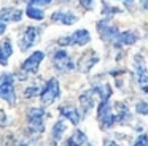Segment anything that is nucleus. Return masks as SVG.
Returning a JSON list of instances; mask_svg holds the SVG:
<instances>
[{"label":"nucleus","instance_id":"a211bd4d","mask_svg":"<svg viewBox=\"0 0 148 146\" xmlns=\"http://www.w3.org/2000/svg\"><path fill=\"white\" fill-rule=\"evenodd\" d=\"M65 132V124L62 122V121H59V122L54 124V127H53V143H56L58 145V141L61 140L62 133Z\"/></svg>","mask_w":148,"mask_h":146},{"label":"nucleus","instance_id":"4468645a","mask_svg":"<svg viewBox=\"0 0 148 146\" xmlns=\"http://www.w3.org/2000/svg\"><path fill=\"white\" fill-rule=\"evenodd\" d=\"M59 111H61L62 116L67 117L72 124H75V126H77V124L80 122V119H81V114L78 113L73 106H61V110H59Z\"/></svg>","mask_w":148,"mask_h":146},{"label":"nucleus","instance_id":"4be33fe9","mask_svg":"<svg viewBox=\"0 0 148 146\" xmlns=\"http://www.w3.org/2000/svg\"><path fill=\"white\" fill-rule=\"evenodd\" d=\"M135 111H137L138 114H148V103L138 102V103L135 105Z\"/></svg>","mask_w":148,"mask_h":146},{"label":"nucleus","instance_id":"dca6fc26","mask_svg":"<svg viewBox=\"0 0 148 146\" xmlns=\"http://www.w3.org/2000/svg\"><path fill=\"white\" fill-rule=\"evenodd\" d=\"M137 40V35L132 32H121L118 37L115 38V46H123V44H132Z\"/></svg>","mask_w":148,"mask_h":146},{"label":"nucleus","instance_id":"423d86ee","mask_svg":"<svg viewBox=\"0 0 148 146\" xmlns=\"http://www.w3.org/2000/svg\"><path fill=\"white\" fill-rule=\"evenodd\" d=\"M53 62H54V68L61 73L73 70V62H72V59L69 57V54L65 51H56L53 54Z\"/></svg>","mask_w":148,"mask_h":146},{"label":"nucleus","instance_id":"7c9ffc66","mask_svg":"<svg viewBox=\"0 0 148 146\" xmlns=\"http://www.w3.org/2000/svg\"><path fill=\"white\" fill-rule=\"evenodd\" d=\"M126 2H131V0H126Z\"/></svg>","mask_w":148,"mask_h":146},{"label":"nucleus","instance_id":"f257e3e1","mask_svg":"<svg viewBox=\"0 0 148 146\" xmlns=\"http://www.w3.org/2000/svg\"><path fill=\"white\" fill-rule=\"evenodd\" d=\"M0 98L8 103H14V78L10 73H3L0 76Z\"/></svg>","mask_w":148,"mask_h":146},{"label":"nucleus","instance_id":"6ab92c4d","mask_svg":"<svg viewBox=\"0 0 148 146\" xmlns=\"http://www.w3.org/2000/svg\"><path fill=\"white\" fill-rule=\"evenodd\" d=\"M137 75H138V83L142 84V89H143V92H148V75L147 72L143 70V67L142 65H137Z\"/></svg>","mask_w":148,"mask_h":146},{"label":"nucleus","instance_id":"c85d7f7f","mask_svg":"<svg viewBox=\"0 0 148 146\" xmlns=\"http://www.w3.org/2000/svg\"><path fill=\"white\" fill-rule=\"evenodd\" d=\"M142 5H143L145 10H148V0H142Z\"/></svg>","mask_w":148,"mask_h":146},{"label":"nucleus","instance_id":"20e7f679","mask_svg":"<svg viewBox=\"0 0 148 146\" xmlns=\"http://www.w3.org/2000/svg\"><path fill=\"white\" fill-rule=\"evenodd\" d=\"M97 117H99V122L102 129H110L116 122L115 114L112 113V106H110L108 102H100L99 108H97Z\"/></svg>","mask_w":148,"mask_h":146},{"label":"nucleus","instance_id":"39448f33","mask_svg":"<svg viewBox=\"0 0 148 146\" xmlns=\"http://www.w3.org/2000/svg\"><path fill=\"white\" fill-rule=\"evenodd\" d=\"M27 119H29V126L34 132L40 133L45 130V111H43V108H32L29 111Z\"/></svg>","mask_w":148,"mask_h":146},{"label":"nucleus","instance_id":"b1692460","mask_svg":"<svg viewBox=\"0 0 148 146\" xmlns=\"http://www.w3.org/2000/svg\"><path fill=\"white\" fill-rule=\"evenodd\" d=\"M37 94H38V89H37L35 86H32V87H27L26 92H24V95H26V97H34V95H37Z\"/></svg>","mask_w":148,"mask_h":146},{"label":"nucleus","instance_id":"bb28decb","mask_svg":"<svg viewBox=\"0 0 148 146\" xmlns=\"http://www.w3.org/2000/svg\"><path fill=\"white\" fill-rule=\"evenodd\" d=\"M5 29H7V25H5V22H2V21H0V35H2V33L5 32Z\"/></svg>","mask_w":148,"mask_h":146},{"label":"nucleus","instance_id":"f3484780","mask_svg":"<svg viewBox=\"0 0 148 146\" xmlns=\"http://www.w3.org/2000/svg\"><path fill=\"white\" fill-rule=\"evenodd\" d=\"M116 110H118V113L115 114V119H116V122H119V124H124V122H127L129 121V111H127V106H126L124 103H116Z\"/></svg>","mask_w":148,"mask_h":146},{"label":"nucleus","instance_id":"2eb2a0df","mask_svg":"<svg viewBox=\"0 0 148 146\" xmlns=\"http://www.w3.org/2000/svg\"><path fill=\"white\" fill-rule=\"evenodd\" d=\"M11 54H13V48H11L10 40L2 41V43H0V63H2V65H7Z\"/></svg>","mask_w":148,"mask_h":146},{"label":"nucleus","instance_id":"f8f14e48","mask_svg":"<svg viewBox=\"0 0 148 146\" xmlns=\"http://www.w3.org/2000/svg\"><path fill=\"white\" fill-rule=\"evenodd\" d=\"M65 146H94V145H91L89 140L86 138V135L81 130H75L73 135L67 140Z\"/></svg>","mask_w":148,"mask_h":146},{"label":"nucleus","instance_id":"c756f323","mask_svg":"<svg viewBox=\"0 0 148 146\" xmlns=\"http://www.w3.org/2000/svg\"><path fill=\"white\" fill-rule=\"evenodd\" d=\"M105 146H118V145H116V143L115 141H108V143H107V145Z\"/></svg>","mask_w":148,"mask_h":146},{"label":"nucleus","instance_id":"a878e982","mask_svg":"<svg viewBox=\"0 0 148 146\" xmlns=\"http://www.w3.org/2000/svg\"><path fill=\"white\" fill-rule=\"evenodd\" d=\"M51 0H30V5L35 6V5H49Z\"/></svg>","mask_w":148,"mask_h":146},{"label":"nucleus","instance_id":"5701e85b","mask_svg":"<svg viewBox=\"0 0 148 146\" xmlns=\"http://www.w3.org/2000/svg\"><path fill=\"white\" fill-rule=\"evenodd\" d=\"M132 146H148V136L147 135H140L134 141V145H132Z\"/></svg>","mask_w":148,"mask_h":146},{"label":"nucleus","instance_id":"0eeeda50","mask_svg":"<svg viewBox=\"0 0 148 146\" xmlns=\"http://www.w3.org/2000/svg\"><path fill=\"white\" fill-rule=\"evenodd\" d=\"M42 33V27H27L24 30V33L21 35V40H19V46L23 51L29 49L30 46L37 43L38 40V35Z\"/></svg>","mask_w":148,"mask_h":146},{"label":"nucleus","instance_id":"aec40b11","mask_svg":"<svg viewBox=\"0 0 148 146\" xmlns=\"http://www.w3.org/2000/svg\"><path fill=\"white\" fill-rule=\"evenodd\" d=\"M26 13H27V16H29L30 19H35V21H42V19L45 18V13H43L42 10L35 8V6H32V5L27 6Z\"/></svg>","mask_w":148,"mask_h":146},{"label":"nucleus","instance_id":"cd10ccee","mask_svg":"<svg viewBox=\"0 0 148 146\" xmlns=\"http://www.w3.org/2000/svg\"><path fill=\"white\" fill-rule=\"evenodd\" d=\"M2 124H5V114L0 111V126H2Z\"/></svg>","mask_w":148,"mask_h":146},{"label":"nucleus","instance_id":"ddd939ff","mask_svg":"<svg viewBox=\"0 0 148 146\" xmlns=\"http://www.w3.org/2000/svg\"><path fill=\"white\" fill-rule=\"evenodd\" d=\"M77 16L73 13H65V11H58L53 14V21H58V22H62L65 25H72L77 22Z\"/></svg>","mask_w":148,"mask_h":146},{"label":"nucleus","instance_id":"393cba45","mask_svg":"<svg viewBox=\"0 0 148 146\" xmlns=\"http://www.w3.org/2000/svg\"><path fill=\"white\" fill-rule=\"evenodd\" d=\"M81 6L86 10H91L94 6V0H81Z\"/></svg>","mask_w":148,"mask_h":146},{"label":"nucleus","instance_id":"9d476101","mask_svg":"<svg viewBox=\"0 0 148 146\" xmlns=\"http://www.w3.org/2000/svg\"><path fill=\"white\" fill-rule=\"evenodd\" d=\"M97 30H99L100 37H102L103 40H115V38L119 35L118 29H116L115 25H108L105 21L97 24Z\"/></svg>","mask_w":148,"mask_h":146},{"label":"nucleus","instance_id":"9b49d317","mask_svg":"<svg viewBox=\"0 0 148 146\" xmlns=\"http://www.w3.org/2000/svg\"><path fill=\"white\" fill-rule=\"evenodd\" d=\"M23 13L16 8H5L0 11V21L2 22H19Z\"/></svg>","mask_w":148,"mask_h":146},{"label":"nucleus","instance_id":"7ed1b4c3","mask_svg":"<svg viewBox=\"0 0 148 146\" xmlns=\"http://www.w3.org/2000/svg\"><path fill=\"white\" fill-rule=\"evenodd\" d=\"M58 97H59V81L56 78H51L45 84L43 91L40 92V98H42L43 105H51Z\"/></svg>","mask_w":148,"mask_h":146},{"label":"nucleus","instance_id":"1a4fd4ad","mask_svg":"<svg viewBox=\"0 0 148 146\" xmlns=\"http://www.w3.org/2000/svg\"><path fill=\"white\" fill-rule=\"evenodd\" d=\"M45 59V53L43 51H35V53L30 54V57H27L23 63V70L27 73H35L38 70L40 62Z\"/></svg>","mask_w":148,"mask_h":146},{"label":"nucleus","instance_id":"6e6552de","mask_svg":"<svg viewBox=\"0 0 148 146\" xmlns=\"http://www.w3.org/2000/svg\"><path fill=\"white\" fill-rule=\"evenodd\" d=\"M97 62H99V56L96 54V51H92V49H91V51H86V53H84L83 56L80 57L78 68H80V72L88 73Z\"/></svg>","mask_w":148,"mask_h":146},{"label":"nucleus","instance_id":"f03ea898","mask_svg":"<svg viewBox=\"0 0 148 146\" xmlns=\"http://www.w3.org/2000/svg\"><path fill=\"white\" fill-rule=\"evenodd\" d=\"M91 35L86 29H80V30L73 32L70 37H64L58 41L61 46H84L86 43H89Z\"/></svg>","mask_w":148,"mask_h":146},{"label":"nucleus","instance_id":"412c9836","mask_svg":"<svg viewBox=\"0 0 148 146\" xmlns=\"http://www.w3.org/2000/svg\"><path fill=\"white\" fill-rule=\"evenodd\" d=\"M91 94L92 92H88V94H83L80 97V102H81V106H83V113H88L92 106V98H91Z\"/></svg>","mask_w":148,"mask_h":146}]
</instances>
